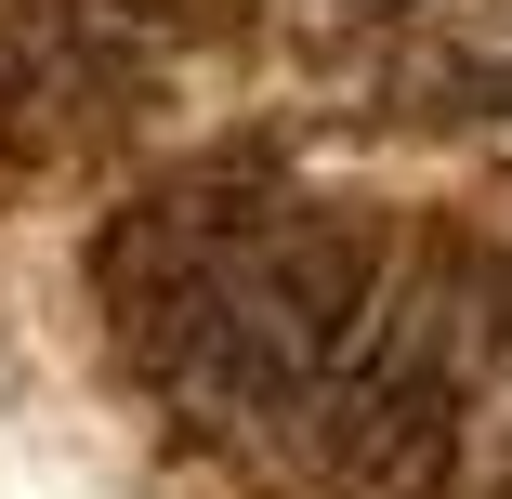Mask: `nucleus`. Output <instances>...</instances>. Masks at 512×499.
Returning a JSON list of instances; mask_svg holds the SVG:
<instances>
[{"instance_id": "3", "label": "nucleus", "mask_w": 512, "mask_h": 499, "mask_svg": "<svg viewBox=\"0 0 512 499\" xmlns=\"http://www.w3.org/2000/svg\"><path fill=\"white\" fill-rule=\"evenodd\" d=\"M276 211V184L237 171V158H197V171H158L132 184L106 224H92V316H106V342L132 355V381H158L184 355V329L211 316L224 263L250 250V224Z\"/></svg>"}, {"instance_id": "2", "label": "nucleus", "mask_w": 512, "mask_h": 499, "mask_svg": "<svg viewBox=\"0 0 512 499\" xmlns=\"http://www.w3.org/2000/svg\"><path fill=\"white\" fill-rule=\"evenodd\" d=\"M486 368H499V250L434 224L394 263L368 342L316 394V473L342 499H447L460 486V421H473Z\"/></svg>"}, {"instance_id": "1", "label": "nucleus", "mask_w": 512, "mask_h": 499, "mask_svg": "<svg viewBox=\"0 0 512 499\" xmlns=\"http://www.w3.org/2000/svg\"><path fill=\"white\" fill-rule=\"evenodd\" d=\"M394 224L355 211V197H289L250 224V250L224 263L211 316L184 329V355L158 368V394L197 434H263V421H316L329 368L368 342L381 289H394Z\"/></svg>"}, {"instance_id": "4", "label": "nucleus", "mask_w": 512, "mask_h": 499, "mask_svg": "<svg viewBox=\"0 0 512 499\" xmlns=\"http://www.w3.org/2000/svg\"><path fill=\"white\" fill-rule=\"evenodd\" d=\"M499 499H512V460H499Z\"/></svg>"}]
</instances>
